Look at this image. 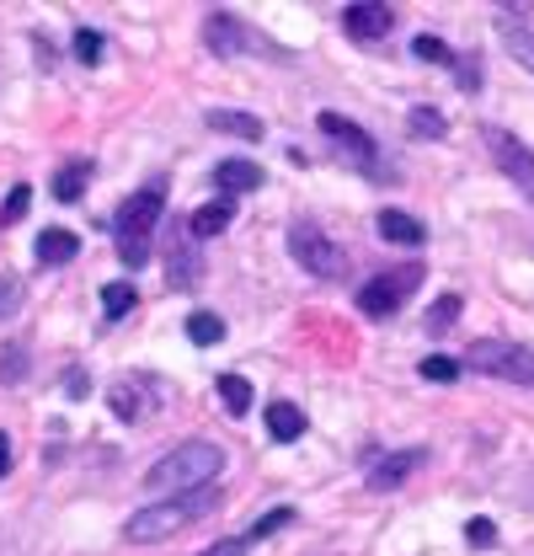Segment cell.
Returning <instances> with one entry per match:
<instances>
[{
  "instance_id": "obj_1",
  "label": "cell",
  "mask_w": 534,
  "mask_h": 556,
  "mask_svg": "<svg viewBox=\"0 0 534 556\" xmlns=\"http://www.w3.org/2000/svg\"><path fill=\"white\" fill-rule=\"evenodd\" d=\"M214 508H219V492H214V486H199V492H177V497H155L150 508L129 514L124 535H129L134 546H155V541H166V535H177V530L199 525L203 514H214Z\"/></svg>"
},
{
  "instance_id": "obj_2",
  "label": "cell",
  "mask_w": 534,
  "mask_h": 556,
  "mask_svg": "<svg viewBox=\"0 0 534 556\" xmlns=\"http://www.w3.org/2000/svg\"><path fill=\"white\" fill-rule=\"evenodd\" d=\"M225 471V450L208 444V439H188L177 444L171 455H161L150 471H144V492H199V486H214V477Z\"/></svg>"
},
{
  "instance_id": "obj_3",
  "label": "cell",
  "mask_w": 534,
  "mask_h": 556,
  "mask_svg": "<svg viewBox=\"0 0 534 556\" xmlns=\"http://www.w3.org/2000/svg\"><path fill=\"white\" fill-rule=\"evenodd\" d=\"M161 214H166V193H161V182H150V188L129 193V204L118 208L113 236H118V257H124L129 268H144V263H150V236H155Z\"/></svg>"
},
{
  "instance_id": "obj_4",
  "label": "cell",
  "mask_w": 534,
  "mask_h": 556,
  "mask_svg": "<svg viewBox=\"0 0 534 556\" xmlns=\"http://www.w3.org/2000/svg\"><path fill=\"white\" fill-rule=\"evenodd\" d=\"M470 369L492 375V380H513V386H530L534 391V348L524 343H503V338H481L470 343Z\"/></svg>"
},
{
  "instance_id": "obj_5",
  "label": "cell",
  "mask_w": 534,
  "mask_h": 556,
  "mask_svg": "<svg viewBox=\"0 0 534 556\" xmlns=\"http://www.w3.org/2000/svg\"><path fill=\"white\" fill-rule=\"evenodd\" d=\"M417 283H422V268H417V263H400V268L369 278V283L358 289V311L374 316V321H385V316H396L400 305L417 294Z\"/></svg>"
},
{
  "instance_id": "obj_6",
  "label": "cell",
  "mask_w": 534,
  "mask_h": 556,
  "mask_svg": "<svg viewBox=\"0 0 534 556\" xmlns=\"http://www.w3.org/2000/svg\"><path fill=\"white\" fill-rule=\"evenodd\" d=\"M289 252H294V263H300L310 278H342L347 274V252L336 247L332 236H321L316 225H294V230H289Z\"/></svg>"
},
{
  "instance_id": "obj_7",
  "label": "cell",
  "mask_w": 534,
  "mask_h": 556,
  "mask_svg": "<svg viewBox=\"0 0 534 556\" xmlns=\"http://www.w3.org/2000/svg\"><path fill=\"white\" fill-rule=\"evenodd\" d=\"M316 129H321L327 139H336V144H342V155H347L364 177H396L391 166H380V144L364 135L353 118H342V113H321V118H316Z\"/></svg>"
},
{
  "instance_id": "obj_8",
  "label": "cell",
  "mask_w": 534,
  "mask_h": 556,
  "mask_svg": "<svg viewBox=\"0 0 534 556\" xmlns=\"http://www.w3.org/2000/svg\"><path fill=\"white\" fill-rule=\"evenodd\" d=\"M486 144H492V161L530 193V204H534V150L524 139H513L508 129H486Z\"/></svg>"
},
{
  "instance_id": "obj_9",
  "label": "cell",
  "mask_w": 534,
  "mask_h": 556,
  "mask_svg": "<svg viewBox=\"0 0 534 556\" xmlns=\"http://www.w3.org/2000/svg\"><path fill=\"white\" fill-rule=\"evenodd\" d=\"M428 466V450H391V455H380L374 466H369V492H396L406 477H417Z\"/></svg>"
},
{
  "instance_id": "obj_10",
  "label": "cell",
  "mask_w": 534,
  "mask_h": 556,
  "mask_svg": "<svg viewBox=\"0 0 534 556\" xmlns=\"http://www.w3.org/2000/svg\"><path fill=\"white\" fill-rule=\"evenodd\" d=\"M391 27H396V11L391 5H342V33L347 38H358V43H374V38H391Z\"/></svg>"
},
{
  "instance_id": "obj_11",
  "label": "cell",
  "mask_w": 534,
  "mask_h": 556,
  "mask_svg": "<svg viewBox=\"0 0 534 556\" xmlns=\"http://www.w3.org/2000/svg\"><path fill=\"white\" fill-rule=\"evenodd\" d=\"M166 274L177 289H199L203 263H199V241L188 230H171V247H166Z\"/></svg>"
},
{
  "instance_id": "obj_12",
  "label": "cell",
  "mask_w": 534,
  "mask_h": 556,
  "mask_svg": "<svg viewBox=\"0 0 534 556\" xmlns=\"http://www.w3.org/2000/svg\"><path fill=\"white\" fill-rule=\"evenodd\" d=\"M203 43H208L219 60H230V54H241V49H246V27H241L230 11H214V16H208V27H203Z\"/></svg>"
},
{
  "instance_id": "obj_13",
  "label": "cell",
  "mask_w": 534,
  "mask_h": 556,
  "mask_svg": "<svg viewBox=\"0 0 534 556\" xmlns=\"http://www.w3.org/2000/svg\"><path fill=\"white\" fill-rule=\"evenodd\" d=\"M374 230H380L385 241H400V247H422V241H428L422 219H411L406 208H380V214H374Z\"/></svg>"
},
{
  "instance_id": "obj_14",
  "label": "cell",
  "mask_w": 534,
  "mask_h": 556,
  "mask_svg": "<svg viewBox=\"0 0 534 556\" xmlns=\"http://www.w3.org/2000/svg\"><path fill=\"white\" fill-rule=\"evenodd\" d=\"M230 219H236V199H214V204L193 208V219H188V236H193V241H214L219 230H230Z\"/></svg>"
},
{
  "instance_id": "obj_15",
  "label": "cell",
  "mask_w": 534,
  "mask_h": 556,
  "mask_svg": "<svg viewBox=\"0 0 534 556\" xmlns=\"http://www.w3.org/2000/svg\"><path fill=\"white\" fill-rule=\"evenodd\" d=\"M214 188L219 193H252V188H263V166L257 161H219L214 166Z\"/></svg>"
},
{
  "instance_id": "obj_16",
  "label": "cell",
  "mask_w": 534,
  "mask_h": 556,
  "mask_svg": "<svg viewBox=\"0 0 534 556\" xmlns=\"http://www.w3.org/2000/svg\"><path fill=\"white\" fill-rule=\"evenodd\" d=\"M300 433H305V413H300L294 402H272V407H267V439H272V444H294Z\"/></svg>"
},
{
  "instance_id": "obj_17",
  "label": "cell",
  "mask_w": 534,
  "mask_h": 556,
  "mask_svg": "<svg viewBox=\"0 0 534 556\" xmlns=\"http://www.w3.org/2000/svg\"><path fill=\"white\" fill-rule=\"evenodd\" d=\"M75 252H80V241H75L69 230H43V236H38V263H49V268L69 263Z\"/></svg>"
},
{
  "instance_id": "obj_18",
  "label": "cell",
  "mask_w": 534,
  "mask_h": 556,
  "mask_svg": "<svg viewBox=\"0 0 534 556\" xmlns=\"http://www.w3.org/2000/svg\"><path fill=\"white\" fill-rule=\"evenodd\" d=\"M86 182H91V161H69V166H60V177H54V199L75 204L86 193Z\"/></svg>"
},
{
  "instance_id": "obj_19",
  "label": "cell",
  "mask_w": 534,
  "mask_h": 556,
  "mask_svg": "<svg viewBox=\"0 0 534 556\" xmlns=\"http://www.w3.org/2000/svg\"><path fill=\"white\" fill-rule=\"evenodd\" d=\"M107 402H113V413L124 417V422H139V417H144V386H139V380H118V386L107 391Z\"/></svg>"
},
{
  "instance_id": "obj_20",
  "label": "cell",
  "mask_w": 534,
  "mask_h": 556,
  "mask_svg": "<svg viewBox=\"0 0 534 556\" xmlns=\"http://www.w3.org/2000/svg\"><path fill=\"white\" fill-rule=\"evenodd\" d=\"M208 129H219V135H241V139H263V124H257L252 113H230V108H214V113H208Z\"/></svg>"
},
{
  "instance_id": "obj_21",
  "label": "cell",
  "mask_w": 534,
  "mask_h": 556,
  "mask_svg": "<svg viewBox=\"0 0 534 556\" xmlns=\"http://www.w3.org/2000/svg\"><path fill=\"white\" fill-rule=\"evenodd\" d=\"M214 391H219V402H225V413H252V386L241 380V375H219L214 380Z\"/></svg>"
},
{
  "instance_id": "obj_22",
  "label": "cell",
  "mask_w": 534,
  "mask_h": 556,
  "mask_svg": "<svg viewBox=\"0 0 534 556\" xmlns=\"http://www.w3.org/2000/svg\"><path fill=\"white\" fill-rule=\"evenodd\" d=\"M188 338H193L199 348L225 343V321H219L214 311H193V316H188Z\"/></svg>"
},
{
  "instance_id": "obj_23",
  "label": "cell",
  "mask_w": 534,
  "mask_h": 556,
  "mask_svg": "<svg viewBox=\"0 0 534 556\" xmlns=\"http://www.w3.org/2000/svg\"><path fill=\"white\" fill-rule=\"evenodd\" d=\"M134 305H139V294H134V283H107V289H102V316H107V321H118V316H129Z\"/></svg>"
},
{
  "instance_id": "obj_24",
  "label": "cell",
  "mask_w": 534,
  "mask_h": 556,
  "mask_svg": "<svg viewBox=\"0 0 534 556\" xmlns=\"http://www.w3.org/2000/svg\"><path fill=\"white\" fill-rule=\"evenodd\" d=\"M503 43L513 49V60L534 75V33H524V27H513V22H503Z\"/></svg>"
},
{
  "instance_id": "obj_25",
  "label": "cell",
  "mask_w": 534,
  "mask_h": 556,
  "mask_svg": "<svg viewBox=\"0 0 534 556\" xmlns=\"http://www.w3.org/2000/svg\"><path fill=\"white\" fill-rule=\"evenodd\" d=\"M411 54H417V60H433V65H455L449 43H444V38H433V33H417V38H411Z\"/></svg>"
},
{
  "instance_id": "obj_26",
  "label": "cell",
  "mask_w": 534,
  "mask_h": 556,
  "mask_svg": "<svg viewBox=\"0 0 534 556\" xmlns=\"http://www.w3.org/2000/svg\"><path fill=\"white\" fill-rule=\"evenodd\" d=\"M455 316H460V294H438L433 311H428V332H449Z\"/></svg>"
},
{
  "instance_id": "obj_27",
  "label": "cell",
  "mask_w": 534,
  "mask_h": 556,
  "mask_svg": "<svg viewBox=\"0 0 534 556\" xmlns=\"http://www.w3.org/2000/svg\"><path fill=\"white\" fill-rule=\"evenodd\" d=\"M283 525H294V508H272V514H263L252 530H246V546H257V541H267L272 530H283Z\"/></svg>"
},
{
  "instance_id": "obj_28",
  "label": "cell",
  "mask_w": 534,
  "mask_h": 556,
  "mask_svg": "<svg viewBox=\"0 0 534 556\" xmlns=\"http://www.w3.org/2000/svg\"><path fill=\"white\" fill-rule=\"evenodd\" d=\"M102 49H107V43H102V33H97V27H80V33H75V60H80V65H97V60H102Z\"/></svg>"
},
{
  "instance_id": "obj_29",
  "label": "cell",
  "mask_w": 534,
  "mask_h": 556,
  "mask_svg": "<svg viewBox=\"0 0 534 556\" xmlns=\"http://www.w3.org/2000/svg\"><path fill=\"white\" fill-rule=\"evenodd\" d=\"M455 375H460V364H455L449 353H428V358H422V380H438V386H449Z\"/></svg>"
},
{
  "instance_id": "obj_30",
  "label": "cell",
  "mask_w": 534,
  "mask_h": 556,
  "mask_svg": "<svg viewBox=\"0 0 534 556\" xmlns=\"http://www.w3.org/2000/svg\"><path fill=\"white\" fill-rule=\"evenodd\" d=\"M22 358H27V348L22 343H11L5 353H0V380H5V386H16V380L27 375V364H22Z\"/></svg>"
},
{
  "instance_id": "obj_31",
  "label": "cell",
  "mask_w": 534,
  "mask_h": 556,
  "mask_svg": "<svg viewBox=\"0 0 534 556\" xmlns=\"http://www.w3.org/2000/svg\"><path fill=\"white\" fill-rule=\"evenodd\" d=\"M27 204H33V188H27V182H16V188H11V199H5V208H0V225H16V219L27 214Z\"/></svg>"
},
{
  "instance_id": "obj_32",
  "label": "cell",
  "mask_w": 534,
  "mask_h": 556,
  "mask_svg": "<svg viewBox=\"0 0 534 556\" xmlns=\"http://www.w3.org/2000/svg\"><path fill=\"white\" fill-rule=\"evenodd\" d=\"M406 129H411V135H433V139H444V135H449V124H444L438 113H422V108H417V113L406 118Z\"/></svg>"
},
{
  "instance_id": "obj_33",
  "label": "cell",
  "mask_w": 534,
  "mask_h": 556,
  "mask_svg": "<svg viewBox=\"0 0 534 556\" xmlns=\"http://www.w3.org/2000/svg\"><path fill=\"white\" fill-rule=\"evenodd\" d=\"M466 541L470 546H481V552H486V546H497V525H492V519H470Z\"/></svg>"
},
{
  "instance_id": "obj_34",
  "label": "cell",
  "mask_w": 534,
  "mask_h": 556,
  "mask_svg": "<svg viewBox=\"0 0 534 556\" xmlns=\"http://www.w3.org/2000/svg\"><path fill=\"white\" fill-rule=\"evenodd\" d=\"M252 546H246V535H236V541H214L208 552H199V556H246Z\"/></svg>"
},
{
  "instance_id": "obj_35",
  "label": "cell",
  "mask_w": 534,
  "mask_h": 556,
  "mask_svg": "<svg viewBox=\"0 0 534 556\" xmlns=\"http://www.w3.org/2000/svg\"><path fill=\"white\" fill-rule=\"evenodd\" d=\"M455 80H460V86H466V91H475V86H481V70H475V60H455Z\"/></svg>"
},
{
  "instance_id": "obj_36",
  "label": "cell",
  "mask_w": 534,
  "mask_h": 556,
  "mask_svg": "<svg viewBox=\"0 0 534 556\" xmlns=\"http://www.w3.org/2000/svg\"><path fill=\"white\" fill-rule=\"evenodd\" d=\"M5 471H11V439L0 433V477H5Z\"/></svg>"
}]
</instances>
